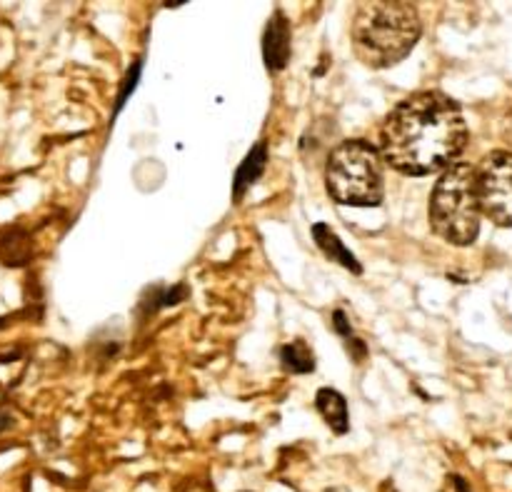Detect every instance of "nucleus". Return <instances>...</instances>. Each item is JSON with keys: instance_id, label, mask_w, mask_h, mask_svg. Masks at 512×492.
<instances>
[{"instance_id": "obj_11", "label": "nucleus", "mask_w": 512, "mask_h": 492, "mask_svg": "<svg viewBox=\"0 0 512 492\" xmlns=\"http://www.w3.org/2000/svg\"><path fill=\"white\" fill-rule=\"evenodd\" d=\"M138 80H140V60H138V63H133V68H130L128 75H125L123 90H120L118 103H115V113H120V108H123L125 100L130 98V93H133V90L138 88Z\"/></svg>"}, {"instance_id": "obj_17", "label": "nucleus", "mask_w": 512, "mask_h": 492, "mask_svg": "<svg viewBox=\"0 0 512 492\" xmlns=\"http://www.w3.org/2000/svg\"><path fill=\"white\" fill-rule=\"evenodd\" d=\"M325 492H348V490H343V488H330V490H325Z\"/></svg>"}, {"instance_id": "obj_5", "label": "nucleus", "mask_w": 512, "mask_h": 492, "mask_svg": "<svg viewBox=\"0 0 512 492\" xmlns=\"http://www.w3.org/2000/svg\"><path fill=\"white\" fill-rule=\"evenodd\" d=\"M480 210L495 225L512 228V153L495 150L475 168Z\"/></svg>"}, {"instance_id": "obj_7", "label": "nucleus", "mask_w": 512, "mask_h": 492, "mask_svg": "<svg viewBox=\"0 0 512 492\" xmlns=\"http://www.w3.org/2000/svg\"><path fill=\"white\" fill-rule=\"evenodd\" d=\"M313 240H315V245H318L320 253H323L325 258L333 260L335 265H343L348 273L363 275V265H360V260L355 258V255L350 253L348 248H345L343 240H340V235H335L333 230H330L328 223H315L313 225Z\"/></svg>"}, {"instance_id": "obj_8", "label": "nucleus", "mask_w": 512, "mask_h": 492, "mask_svg": "<svg viewBox=\"0 0 512 492\" xmlns=\"http://www.w3.org/2000/svg\"><path fill=\"white\" fill-rule=\"evenodd\" d=\"M265 165H268V145L255 143L248 150V155L243 158V163L238 165L233 178V200H240L250 190V185H255L260 180V175L265 173Z\"/></svg>"}, {"instance_id": "obj_16", "label": "nucleus", "mask_w": 512, "mask_h": 492, "mask_svg": "<svg viewBox=\"0 0 512 492\" xmlns=\"http://www.w3.org/2000/svg\"><path fill=\"white\" fill-rule=\"evenodd\" d=\"M10 423H13V420H10V415L0 413V433H3V430H8Z\"/></svg>"}, {"instance_id": "obj_1", "label": "nucleus", "mask_w": 512, "mask_h": 492, "mask_svg": "<svg viewBox=\"0 0 512 492\" xmlns=\"http://www.w3.org/2000/svg\"><path fill=\"white\" fill-rule=\"evenodd\" d=\"M468 143L460 105L445 93L425 90L395 105L380 130V158L410 178L448 170Z\"/></svg>"}, {"instance_id": "obj_6", "label": "nucleus", "mask_w": 512, "mask_h": 492, "mask_svg": "<svg viewBox=\"0 0 512 492\" xmlns=\"http://www.w3.org/2000/svg\"><path fill=\"white\" fill-rule=\"evenodd\" d=\"M290 40H293L290 20L285 18L283 10H275L263 35V58L268 65V73H280V70L288 68L290 53H293Z\"/></svg>"}, {"instance_id": "obj_4", "label": "nucleus", "mask_w": 512, "mask_h": 492, "mask_svg": "<svg viewBox=\"0 0 512 492\" xmlns=\"http://www.w3.org/2000/svg\"><path fill=\"white\" fill-rule=\"evenodd\" d=\"M480 198L475 168L453 163L430 193V225L453 245H470L480 233Z\"/></svg>"}, {"instance_id": "obj_12", "label": "nucleus", "mask_w": 512, "mask_h": 492, "mask_svg": "<svg viewBox=\"0 0 512 492\" xmlns=\"http://www.w3.org/2000/svg\"><path fill=\"white\" fill-rule=\"evenodd\" d=\"M333 330L340 335V338H345V340L353 338V325H350V320H348V315H345V310L338 308L333 313Z\"/></svg>"}, {"instance_id": "obj_15", "label": "nucleus", "mask_w": 512, "mask_h": 492, "mask_svg": "<svg viewBox=\"0 0 512 492\" xmlns=\"http://www.w3.org/2000/svg\"><path fill=\"white\" fill-rule=\"evenodd\" d=\"M503 135H505V140H508V143L512 145V113L508 115V118H505V125H503ZM512 153V150H510Z\"/></svg>"}, {"instance_id": "obj_10", "label": "nucleus", "mask_w": 512, "mask_h": 492, "mask_svg": "<svg viewBox=\"0 0 512 492\" xmlns=\"http://www.w3.org/2000/svg\"><path fill=\"white\" fill-rule=\"evenodd\" d=\"M280 363L288 373L308 375L315 370V355L305 340H293V343L280 348Z\"/></svg>"}, {"instance_id": "obj_9", "label": "nucleus", "mask_w": 512, "mask_h": 492, "mask_svg": "<svg viewBox=\"0 0 512 492\" xmlns=\"http://www.w3.org/2000/svg\"><path fill=\"white\" fill-rule=\"evenodd\" d=\"M315 408L323 415V420L328 423V428L335 435H345L350 430V418H348V403H345L343 395L333 388H323L315 395Z\"/></svg>"}, {"instance_id": "obj_2", "label": "nucleus", "mask_w": 512, "mask_h": 492, "mask_svg": "<svg viewBox=\"0 0 512 492\" xmlns=\"http://www.w3.org/2000/svg\"><path fill=\"white\" fill-rule=\"evenodd\" d=\"M423 25L413 3L378 0L363 3L353 18L355 55L368 68H393L413 53Z\"/></svg>"}, {"instance_id": "obj_3", "label": "nucleus", "mask_w": 512, "mask_h": 492, "mask_svg": "<svg viewBox=\"0 0 512 492\" xmlns=\"http://www.w3.org/2000/svg\"><path fill=\"white\" fill-rule=\"evenodd\" d=\"M325 185L335 203L378 208L385 195L380 150L368 140H345L335 145L325 163Z\"/></svg>"}, {"instance_id": "obj_14", "label": "nucleus", "mask_w": 512, "mask_h": 492, "mask_svg": "<svg viewBox=\"0 0 512 492\" xmlns=\"http://www.w3.org/2000/svg\"><path fill=\"white\" fill-rule=\"evenodd\" d=\"M348 350H350V355H353L355 363L365 360V355H368V345H365L360 338H355V335L348 340Z\"/></svg>"}, {"instance_id": "obj_13", "label": "nucleus", "mask_w": 512, "mask_h": 492, "mask_svg": "<svg viewBox=\"0 0 512 492\" xmlns=\"http://www.w3.org/2000/svg\"><path fill=\"white\" fill-rule=\"evenodd\" d=\"M443 492H473V490H470L468 480H465L463 475H448V478H445Z\"/></svg>"}]
</instances>
